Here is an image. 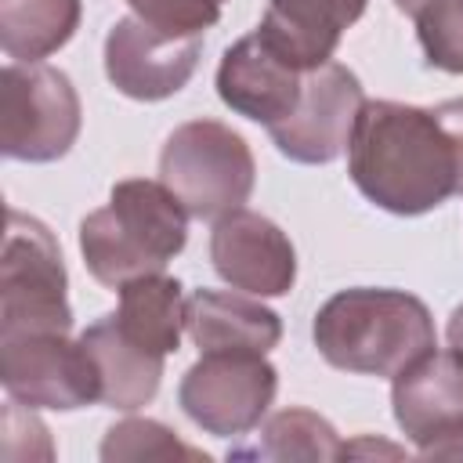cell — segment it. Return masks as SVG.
<instances>
[{
  "label": "cell",
  "mask_w": 463,
  "mask_h": 463,
  "mask_svg": "<svg viewBox=\"0 0 463 463\" xmlns=\"http://www.w3.org/2000/svg\"><path fill=\"white\" fill-rule=\"evenodd\" d=\"M354 188L380 210L420 217L459 195V152L434 109L365 101L347 145Z\"/></svg>",
  "instance_id": "obj_1"
},
{
  "label": "cell",
  "mask_w": 463,
  "mask_h": 463,
  "mask_svg": "<svg viewBox=\"0 0 463 463\" xmlns=\"http://www.w3.org/2000/svg\"><path fill=\"white\" fill-rule=\"evenodd\" d=\"M311 336L333 369L391 380L438 347L427 304L405 289L383 286H354L333 293L315 311Z\"/></svg>",
  "instance_id": "obj_2"
},
{
  "label": "cell",
  "mask_w": 463,
  "mask_h": 463,
  "mask_svg": "<svg viewBox=\"0 0 463 463\" xmlns=\"http://www.w3.org/2000/svg\"><path fill=\"white\" fill-rule=\"evenodd\" d=\"M188 239V210L163 184L148 177H127L112 184L109 206L80 221V253L87 271L119 289L130 279L163 271Z\"/></svg>",
  "instance_id": "obj_3"
},
{
  "label": "cell",
  "mask_w": 463,
  "mask_h": 463,
  "mask_svg": "<svg viewBox=\"0 0 463 463\" xmlns=\"http://www.w3.org/2000/svg\"><path fill=\"white\" fill-rule=\"evenodd\" d=\"M159 181L184 203L188 217L217 221L253 192L257 163L239 130L221 119L181 123L159 152Z\"/></svg>",
  "instance_id": "obj_4"
},
{
  "label": "cell",
  "mask_w": 463,
  "mask_h": 463,
  "mask_svg": "<svg viewBox=\"0 0 463 463\" xmlns=\"http://www.w3.org/2000/svg\"><path fill=\"white\" fill-rule=\"evenodd\" d=\"M69 275L54 232L22 210H7L0 257V336L69 333Z\"/></svg>",
  "instance_id": "obj_5"
},
{
  "label": "cell",
  "mask_w": 463,
  "mask_h": 463,
  "mask_svg": "<svg viewBox=\"0 0 463 463\" xmlns=\"http://www.w3.org/2000/svg\"><path fill=\"white\" fill-rule=\"evenodd\" d=\"M83 109L72 80L43 61H11L0 76V152L18 163H54L80 137Z\"/></svg>",
  "instance_id": "obj_6"
},
{
  "label": "cell",
  "mask_w": 463,
  "mask_h": 463,
  "mask_svg": "<svg viewBox=\"0 0 463 463\" xmlns=\"http://www.w3.org/2000/svg\"><path fill=\"white\" fill-rule=\"evenodd\" d=\"M279 391V373L264 354L253 351H210L181 376L177 405L184 416L213 434L239 438L260 427Z\"/></svg>",
  "instance_id": "obj_7"
},
{
  "label": "cell",
  "mask_w": 463,
  "mask_h": 463,
  "mask_svg": "<svg viewBox=\"0 0 463 463\" xmlns=\"http://www.w3.org/2000/svg\"><path fill=\"white\" fill-rule=\"evenodd\" d=\"M0 383L7 398L29 409L72 412L101 402V376L87 344L69 333L0 336Z\"/></svg>",
  "instance_id": "obj_8"
},
{
  "label": "cell",
  "mask_w": 463,
  "mask_h": 463,
  "mask_svg": "<svg viewBox=\"0 0 463 463\" xmlns=\"http://www.w3.org/2000/svg\"><path fill=\"white\" fill-rule=\"evenodd\" d=\"M362 105L365 94L358 76L340 61H326L304 72L293 112L268 127V134L286 159L304 166H326L347 152Z\"/></svg>",
  "instance_id": "obj_9"
},
{
  "label": "cell",
  "mask_w": 463,
  "mask_h": 463,
  "mask_svg": "<svg viewBox=\"0 0 463 463\" xmlns=\"http://www.w3.org/2000/svg\"><path fill=\"white\" fill-rule=\"evenodd\" d=\"M402 434L423 456H463V354L427 351L402 369L391 387Z\"/></svg>",
  "instance_id": "obj_10"
},
{
  "label": "cell",
  "mask_w": 463,
  "mask_h": 463,
  "mask_svg": "<svg viewBox=\"0 0 463 463\" xmlns=\"http://www.w3.org/2000/svg\"><path fill=\"white\" fill-rule=\"evenodd\" d=\"M203 54V36H166L127 14L105 36V76L134 101H163L177 94Z\"/></svg>",
  "instance_id": "obj_11"
},
{
  "label": "cell",
  "mask_w": 463,
  "mask_h": 463,
  "mask_svg": "<svg viewBox=\"0 0 463 463\" xmlns=\"http://www.w3.org/2000/svg\"><path fill=\"white\" fill-rule=\"evenodd\" d=\"M210 264L232 289L253 297H286L297 282V250L289 235L271 217L246 206L213 221Z\"/></svg>",
  "instance_id": "obj_12"
},
{
  "label": "cell",
  "mask_w": 463,
  "mask_h": 463,
  "mask_svg": "<svg viewBox=\"0 0 463 463\" xmlns=\"http://www.w3.org/2000/svg\"><path fill=\"white\" fill-rule=\"evenodd\" d=\"M304 72L307 69L289 61L260 29H253L221 54L217 94L232 112L260 127H275L293 112L304 87Z\"/></svg>",
  "instance_id": "obj_13"
},
{
  "label": "cell",
  "mask_w": 463,
  "mask_h": 463,
  "mask_svg": "<svg viewBox=\"0 0 463 463\" xmlns=\"http://www.w3.org/2000/svg\"><path fill=\"white\" fill-rule=\"evenodd\" d=\"M188 336L199 354L210 351H253L268 354L282 340V318L253 293L195 289L188 297Z\"/></svg>",
  "instance_id": "obj_14"
},
{
  "label": "cell",
  "mask_w": 463,
  "mask_h": 463,
  "mask_svg": "<svg viewBox=\"0 0 463 463\" xmlns=\"http://www.w3.org/2000/svg\"><path fill=\"white\" fill-rule=\"evenodd\" d=\"M369 0H268L260 33L300 69L333 61L344 29H351Z\"/></svg>",
  "instance_id": "obj_15"
},
{
  "label": "cell",
  "mask_w": 463,
  "mask_h": 463,
  "mask_svg": "<svg viewBox=\"0 0 463 463\" xmlns=\"http://www.w3.org/2000/svg\"><path fill=\"white\" fill-rule=\"evenodd\" d=\"M80 340L87 344L98 376H101V405L119 409V412H134L141 405H148L159 391L163 380V354L145 351L141 344H134L119 322L116 311L94 318Z\"/></svg>",
  "instance_id": "obj_16"
},
{
  "label": "cell",
  "mask_w": 463,
  "mask_h": 463,
  "mask_svg": "<svg viewBox=\"0 0 463 463\" xmlns=\"http://www.w3.org/2000/svg\"><path fill=\"white\" fill-rule=\"evenodd\" d=\"M119 329L156 354H174L181 347V333L188 329V297L184 286L163 271L130 279L119 286V307H116Z\"/></svg>",
  "instance_id": "obj_17"
},
{
  "label": "cell",
  "mask_w": 463,
  "mask_h": 463,
  "mask_svg": "<svg viewBox=\"0 0 463 463\" xmlns=\"http://www.w3.org/2000/svg\"><path fill=\"white\" fill-rule=\"evenodd\" d=\"M83 0H0V47L11 61H43L80 29Z\"/></svg>",
  "instance_id": "obj_18"
},
{
  "label": "cell",
  "mask_w": 463,
  "mask_h": 463,
  "mask_svg": "<svg viewBox=\"0 0 463 463\" xmlns=\"http://www.w3.org/2000/svg\"><path fill=\"white\" fill-rule=\"evenodd\" d=\"M347 452V445L340 441L336 427L311 412V409H282L275 412L260 434L250 445H235L228 449V459H311V463H326V459H340Z\"/></svg>",
  "instance_id": "obj_19"
},
{
  "label": "cell",
  "mask_w": 463,
  "mask_h": 463,
  "mask_svg": "<svg viewBox=\"0 0 463 463\" xmlns=\"http://www.w3.org/2000/svg\"><path fill=\"white\" fill-rule=\"evenodd\" d=\"M101 459L105 463H116V459H203L206 463L210 456L203 449L184 445L166 423L130 416L105 430Z\"/></svg>",
  "instance_id": "obj_20"
},
{
  "label": "cell",
  "mask_w": 463,
  "mask_h": 463,
  "mask_svg": "<svg viewBox=\"0 0 463 463\" xmlns=\"http://www.w3.org/2000/svg\"><path fill=\"white\" fill-rule=\"evenodd\" d=\"M412 22L427 65L463 76V0H430L412 14Z\"/></svg>",
  "instance_id": "obj_21"
},
{
  "label": "cell",
  "mask_w": 463,
  "mask_h": 463,
  "mask_svg": "<svg viewBox=\"0 0 463 463\" xmlns=\"http://www.w3.org/2000/svg\"><path fill=\"white\" fill-rule=\"evenodd\" d=\"M134 18L166 36H203L217 25L224 0H127Z\"/></svg>",
  "instance_id": "obj_22"
},
{
  "label": "cell",
  "mask_w": 463,
  "mask_h": 463,
  "mask_svg": "<svg viewBox=\"0 0 463 463\" xmlns=\"http://www.w3.org/2000/svg\"><path fill=\"white\" fill-rule=\"evenodd\" d=\"M434 112L445 123V130L452 134V141H456V152H459V195H463V98H452V101L438 105Z\"/></svg>",
  "instance_id": "obj_23"
},
{
  "label": "cell",
  "mask_w": 463,
  "mask_h": 463,
  "mask_svg": "<svg viewBox=\"0 0 463 463\" xmlns=\"http://www.w3.org/2000/svg\"><path fill=\"white\" fill-rule=\"evenodd\" d=\"M445 336H449V347L463 354V304L449 315V326H445Z\"/></svg>",
  "instance_id": "obj_24"
},
{
  "label": "cell",
  "mask_w": 463,
  "mask_h": 463,
  "mask_svg": "<svg viewBox=\"0 0 463 463\" xmlns=\"http://www.w3.org/2000/svg\"><path fill=\"white\" fill-rule=\"evenodd\" d=\"M423 4H430V0H394V7H398L402 14H409V18H412V14H416Z\"/></svg>",
  "instance_id": "obj_25"
}]
</instances>
